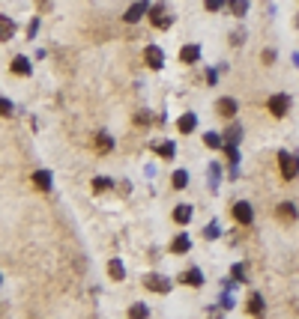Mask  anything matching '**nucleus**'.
Listing matches in <instances>:
<instances>
[{
	"mask_svg": "<svg viewBox=\"0 0 299 319\" xmlns=\"http://www.w3.org/2000/svg\"><path fill=\"white\" fill-rule=\"evenodd\" d=\"M33 185L39 188V191H48V188H51V173H48V170H36L33 173Z\"/></svg>",
	"mask_w": 299,
	"mask_h": 319,
	"instance_id": "dca6fc26",
	"label": "nucleus"
},
{
	"mask_svg": "<svg viewBox=\"0 0 299 319\" xmlns=\"http://www.w3.org/2000/svg\"><path fill=\"white\" fill-rule=\"evenodd\" d=\"M203 236H206V239H219V236H222V230H219V224L212 221V224H206V230H203Z\"/></svg>",
	"mask_w": 299,
	"mask_h": 319,
	"instance_id": "cd10ccee",
	"label": "nucleus"
},
{
	"mask_svg": "<svg viewBox=\"0 0 299 319\" xmlns=\"http://www.w3.org/2000/svg\"><path fill=\"white\" fill-rule=\"evenodd\" d=\"M195 126H198V117H195V114H183V117L177 120V128H180L183 134H189V131H195Z\"/></svg>",
	"mask_w": 299,
	"mask_h": 319,
	"instance_id": "4468645a",
	"label": "nucleus"
},
{
	"mask_svg": "<svg viewBox=\"0 0 299 319\" xmlns=\"http://www.w3.org/2000/svg\"><path fill=\"white\" fill-rule=\"evenodd\" d=\"M203 6H206L209 12H219V9L225 6V0H203Z\"/></svg>",
	"mask_w": 299,
	"mask_h": 319,
	"instance_id": "c756f323",
	"label": "nucleus"
},
{
	"mask_svg": "<svg viewBox=\"0 0 299 319\" xmlns=\"http://www.w3.org/2000/svg\"><path fill=\"white\" fill-rule=\"evenodd\" d=\"M147 9H150V0H138L135 6H129V9H126L123 21H126V24H138V21L144 18V12H147Z\"/></svg>",
	"mask_w": 299,
	"mask_h": 319,
	"instance_id": "423d86ee",
	"label": "nucleus"
},
{
	"mask_svg": "<svg viewBox=\"0 0 299 319\" xmlns=\"http://www.w3.org/2000/svg\"><path fill=\"white\" fill-rule=\"evenodd\" d=\"M108 188H111V179H105V176H96V179H93V191L96 194L108 191Z\"/></svg>",
	"mask_w": 299,
	"mask_h": 319,
	"instance_id": "b1692460",
	"label": "nucleus"
},
{
	"mask_svg": "<svg viewBox=\"0 0 299 319\" xmlns=\"http://www.w3.org/2000/svg\"><path fill=\"white\" fill-rule=\"evenodd\" d=\"M0 117H12V101L0 98Z\"/></svg>",
	"mask_w": 299,
	"mask_h": 319,
	"instance_id": "7c9ffc66",
	"label": "nucleus"
},
{
	"mask_svg": "<svg viewBox=\"0 0 299 319\" xmlns=\"http://www.w3.org/2000/svg\"><path fill=\"white\" fill-rule=\"evenodd\" d=\"M278 218L287 221V224H293L296 221V206H293V203H281V206H278Z\"/></svg>",
	"mask_w": 299,
	"mask_h": 319,
	"instance_id": "f3484780",
	"label": "nucleus"
},
{
	"mask_svg": "<svg viewBox=\"0 0 299 319\" xmlns=\"http://www.w3.org/2000/svg\"><path fill=\"white\" fill-rule=\"evenodd\" d=\"M150 21H153V27H159V30H167V27H170V15H167V9L162 3H156V6L150 9Z\"/></svg>",
	"mask_w": 299,
	"mask_h": 319,
	"instance_id": "20e7f679",
	"label": "nucleus"
},
{
	"mask_svg": "<svg viewBox=\"0 0 299 319\" xmlns=\"http://www.w3.org/2000/svg\"><path fill=\"white\" fill-rule=\"evenodd\" d=\"M266 108H269V114H272L275 120H281V117H287V111H290V96H284V93H275V96H269Z\"/></svg>",
	"mask_w": 299,
	"mask_h": 319,
	"instance_id": "f03ea898",
	"label": "nucleus"
},
{
	"mask_svg": "<svg viewBox=\"0 0 299 319\" xmlns=\"http://www.w3.org/2000/svg\"><path fill=\"white\" fill-rule=\"evenodd\" d=\"M231 275H233V281H236V284H242V281H245V272H242V265H233Z\"/></svg>",
	"mask_w": 299,
	"mask_h": 319,
	"instance_id": "2f4dec72",
	"label": "nucleus"
},
{
	"mask_svg": "<svg viewBox=\"0 0 299 319\" xmlns=\"http://www.w3.org/2000/svg\"><path fill=\"white\" fill-rule=\"evenodd\" d=\"M147 313H150L147 304H135V307H129V316L132 319H141V316H147Z\"/></svg>",
	"mask_w": 299,
	"mask_h": 319,
	"instance_id": "a878e982",
	"label": "nucleus"
},
{
	"mask_svg": "<svg viewBox=\"0 0 299 319\" xmlns=\"http://www.w3.org/2000/svg\"><path fill=\"white\" fill-rule=\"evenodd\" d=\"M170 185H174L177 191H183V188L189 185V173H186V170H177V173L170 176Z\"/></svg>",
	"mask_w": 299,
	"mask_h": 319,
	"instance_id": "4be33fe9",
	"label": "nucleus"
},
{
	"mask_svg": "<svg viewBox=\"0 0 299 319\" xmlns=\"http://www.w3.org/2000/svg\"><path fill=\"white\" fill-rule=\"evenodd\" d=\"M186 287H200L203 284V275H200V269H189V272H183V278H180Z\"/></svg>",
	"mask_w": 299,
	"mask_h": 319,
	"instance_id": "2eb2a0df",
	"label": "nucleus"
},
{
	"mask_svg": "<svg viewBox=\"0 0 299 319\" xmlns=\"http://www.w3.org/2000/svg\"><path fill=\"white\" fill-rule=\"evenodd\" d=\"M225 137H228L231 143H236V140L242 137V128H239V126H231V128H228V134H225Z\"/></svg>",
	"mask_w": 299,
	"mask_h": 319,
	"instance_id": "c85d7f7f",
	"label": "nucleus"
},
{
	"mask_svg": "<svg viewBox=\"0 0 299 319\" xmlns=\"http://www.w3.org/2000/svg\"><path fill=\"white\" fill-rule=\"evenodd\" d=\"M233 221L236 224H242V227H248V224L254 221V212H251V206L245 203V200H239V203H233Z\"/></svg>",
	"mask_w": 299,
	"mask_h": 319,
	"instance_id": "7ed1b4c3",
	"label": "nucleus"
},
{
	"mask_svg": "<svg viewBox=\"0 0 299 319\" xmlns=\"http://www.w3.org/2000/svg\"><path fill=\"white\" fill-rule=\"evenodd\" d=\"M108 275H111L114 281H123V278H126V269H123V262H120V259H111V262H108Z\"/></svg>",
	"mask_w": 299,
	"mask_h": 319,
	"instance_id": "aec40b11",
	"label": "nucleus"
},
{
	"mask_svg": "<svg viewBox=\"0 0 299 319\" xmlns=\"http://www.w3.org/2000/svg\"><path fill=\"white\" fill-rule=\"evenodd\" d=\"M144 287L150 292H167L170 289V281L162 278V275H144Z\"/></svg>",
	"mask_w": 299,
	"mask_h": 319,
	"instance_id": "6e6552de",
	"label": "nucleus"
},
{
	"mask_svg": "<svg viewBox=\"0 0 299 319\" xmlns=\"http://www.w3.org/2000/svg\"><path fill=\"white\" fill-rule=\"evenodd\" d=\"M216 114H219V117H225V120H233V117L239 114L236 98H219V101H216Z\"/></svg>",
	"mask_w": 299,
	"mask_h": 319,
	"instance_id": "0eeeda50",
	"label": "nucleus"
},
{
	"mask_svg": "<svg viewBox=\"0 0 299 319\" xmlns=\"http://www.w3.org/2000/svg\"><path fill=\"white\" fill-rule=\"evenodd\" d=\"M225 152H228V161H231L233 167L239 164V152H236V146H233L231 140H228V146H225Z\"/></svg>",
	"mask_w": 299,
	"mask_h": 319,
	"instance_id": "bb28decb",
	"label": "nucleus"
},
{
	"mask_svg": "<svg viewBox=\"0 0 299 319\" xmlns=\"http://www.w3.org/2000/svg\"><path fill=\"white\" fill-rule=\"evenodd\" d=\"M203 143H206L209 149H222V146H225L222 134H216V131H206V134H203Z\"/></svg>",
	"mask_w": 299,
	"mask_h": 319,
	"instance_id": "412c9836",
	"label": "nucleus"
},
{
	"mask_svg": "<svg viewBox=\"0 0 299 319\" xmlns=\"http://www.w3.org/2000/svg\"><path fill=\"white\" fill-rule=\"evenodd\" d=\"M156 149H159V155H162V158H174V152H177V146H174L170 140L162 143V146H156Z\"/></svg>",
	"mask_w": 299,
	"mask_h": 319,
	"instance_id": "393cba45",
	"label": "nucleus"
},
{
	"mask_svg": "<svg viewBox=\"0 0 299 319\" xmlns=\"http://www.w3.org/2000/svg\"><path fill=\"white\" fill-rule=\"evenodd\" d=\"M245 310H248L251 316H261V313L266 310L264 295H261V292H251V295H248V304H245Z\"/></svg>",
	"mask_w": 299,
	"mask_h": 319,
	"instance_id": "1a4fd4ad",
	"label": "nucleus"
},
{
	"mask_svg": "<svg viewBox=\"0 0 299 319\" xmlns=\"http://www.w3.org/2000/svg\"><path fill=\"white\" fill-rule=\"evenodd\" d=\"M189 248H192V239H189L186 233H180V236L170 242V251H174V254H186Z\"/></svg>",
	"mask_w": 299,
	"mask_h": 319,
	"instance_id": "ddd939ff",
	"label": "nucleus"
},
{
	"mask_svg": "<svg viewBox=\"0 0 299 319\" xmlns=\"http://www.w3.org/2000/svg\"><path fill=\"white\" fill-rule=\"evenodd\" d=\"M93 146H96V152H99V155H105V152H111V149H114V140H111V134H105V131H102V134H96Z\"/></svg>",
	"mask_w": 299,
	"mask_h": 319,
	"instance_id": "9b49d317",
	"label": "nucleus"
},
{
	"mask_svg": "<svg viewBox=\"0 0 299 319\" xmlns=\"http://www.w3.org/2000/svg\"><path fill=\"white\" fill-rule=\"evenodd\" d=\"M12 72H15V75H24V78H27V75L33 72V69H30V60H27V57H15V60H12Z\"/></svg>",
	"mask_w": 299,
	"mask_h": 319,
	"instance_id": "6ab92c4d",
	"label": "nucleus"
},
{
	"mask_svg": "<svg viewBox=\"0 0 299 319\" xmlns=\"http://www.w3.org/2000/svg\"><path fill=\"white\" fill-rule=\"evenodd\" d=\"M12 36H15V24H12V18L0 15V42H9Z\"/></svg>",
	"mask_w": 299,
	"mask_h": 319,
	"instance_id": "f8f14e48",
	"label": "nucleus"
},
{
	"mask_svg": "<svg viewBox=\"0 0 299 319\" xmlns=\"http://www.w3.org/2000/svg\"><path fill=\"white\" fill-rule=\"evenodd\" d=\"M144 60H147L150 69H162V66H165V54H162L159 45H147V48H144Z\"/></svg>",
	"mask_w": 299,
	"mask_h": 319,
	"instance_id": "39448f33",
	"label": "nucleus"
},
{
	"mask_svg": "<svg viewBox=\"0 0 299 319\" xmlns=\"http://www.w3.org/2000/svg\"><path fill=\"white\" fill-rule=\"evenodd\" d=\"M231 12L236 18H242V15L248 12V0H231Z\"/></svg>",
	"mask_w": 299,
	"mask_h": 319,
	"instance_id": "5701e85b",
	"label": "nucleus"
},
{
	"mask_svg": "<svg viewBox=\"0 0 299 319\" xmlns=\"http://www.w3.org/2000/svg\"><path fill=\"white\" fill-rule=\"evenodd\" d=\"M278 170H281L284 179H296L299 176V158L290 155L287 149H281V152H278Z\"/></svg>",
	"mask_w": 299,
	"mask_h": 319,
	"instance_id": "f257e3e1",
	"label": "nucleus"
},
{
	"mask_svg": "<svg viewBox=\"0 0 299 319\" xmlns=\"http://www.w3.org/2000/svg\"><path fill=\"white\" fill-rule=\"evenodd\" d=\"M198 57H200L198 45H186V48L180 51V60H183V63H198Z\"/></svg>",
	"mask_w": 299,
	"mask_h": 319,
	"instance_id": "a211bd4d",
	"label": "nucleus"
},
{
	"mask_svg": "<svg viewBox=\"0 0 299 319\" xmlns=\"http://www.w3.org/2000/svg\"><path fill=\"white\" fill-rule=\"evenodd\" d=\"M192 215H195V209H192L189 203H180V206L174 209V221L177 224H189L192 221Z\"/></svg>",
	"mask_w": 299,
	"mask_h": 319,
	"instance_id": "9d476101",
	"label": "nucleus"
}]
</instances>
